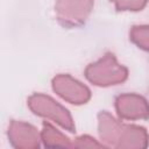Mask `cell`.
<instances>
[{"label": "cell", "mask_w": 149, "mask_h": 149, "mask_svg": "<svg viewBox=\"0 0 149 149\" xmlns=\"http://www.w3.org/2000/svg\"><path fill=\"white\" fill-rule=\"evenodd\" d=\"M98 132L100 139L114 148L141 149L148 144V133L143 127L121 123L107 112L98 114Z\"/></svg>", "instance_id": "cell-1"}, {"label": "cell", "mask_w": 149, "mask_h": 149, "mask_svg": "<svg viewBox=\"0 0 149 149\" xmlns=\"http://www.w3.org/2000/svg\"><path fill=\"white\" fill-rule=\"evenodd\" d=\"M85 77L94 85L111 86L125 81L128 77V70L118 63L112 52H107L99 61L87 65Z\"/></svg>", "instance_id": "cell-2"}, {"label": "cell", "mask_w": 149, "mask_h": 149, "mask_svg": "<svg viewBox=\"0 0 149 149\" xmlns=\"http://www.w3.org/2000/svg\"><path fill=\"white\" fill-rule=\"evenodd\" d=\"M28 106L36 115L49 118L69 132H74V123L70 113L52 98L41 93H36L29 97Z\"/></svg>", "instance_id": "cell-3"}, {"label": "cell", "mask_w": 149, "mask_h": 149, "mask_svg": "<svg viewBox=\"0 0 149 149\" xmlns=\"http://www.w3.org/2000/svg\"><path fill=\"white\" fill-rule=\"evenodd\" d=\"M94 5V0H57L55 12L57 20L65 27L83 24Z\"/></svg>", "instance_id": "cell-4"}, {"label": "cell", "mask_w": 149, "mask_h": 149, "mask_svg": "<svg viewBox=\"0 0 149 149\" xmlns=\"http://www.w3.org/2000/svg\"><path fill=\"white\" fill-rule=\"evenodd\" d=\"M54 91L70 104L81 105L90 100V90L69 74H58L52 79Z\"/></svg>", "instance_id": "cell-5"}, {"label": "cell", "mask_w": 149, "mask_h": 149, "mask_svg": "<svg viewBox=\"0 0 149 149\" xmlns=\"http://www.w3.org/2000/svg\"><path fill=\"white\" fill-rule=\"evenodd\" d=\"M115 108L118 115L127 120H139L149 118V104L148 101L134 93L121 94L115 100Z\"/></svg>", "instance_id": "cell-6"}, {"label": "cell", "mask_w": 149, "mask_h": 149, "mask_svg": "<svg viewBox=\"0 0 149 149\" xmlns=\"http://www.w3.org/2000/svg\"><path fill=\"white\" fill-rule=\"evenodd\" d=\"M10 143L19 149H35L40 146V135L37 129L22 121H12L8 128Z\"/></svg>", "instance_id": "cell-7"}, {"label": "cell", "mask_w": 149, "mask_h": 149, "mask_svg": "<svg viewBox=\"0 0 149 149\" xmlns=\"http://www.w3.org/2000/svg\"><path fill=\"white\" fill-rule=\"evenodd\" d=\"M41 139L45 147H50V148H52V147H62V148L73 147V142H71L69 137L63 135L59 130L55 129L48 122L43 123Z\"/></svg>", "instance_id": "cell-8"}, {"label": "cell", "mask_w": 149, "mask_h": 149, "mask_svg": "<svg viewBox=\"0 0 149 149\" xmlns=\"http://www.w3.org/2000/svg\"><path fill=\"white\" fill-rule=\"evenodd\" d=\"M130 41L139 48L149 50V26H135L129 33Z\"/></svg>", "instance_id": "cell-9"}, {"label": "cell", "mask_w": 149, "mask_h": 149, "mask_svg": "<svg viewBox=\"0 0 149 149\" xmlns=\"http://www.w3.org/2000/svg\"><path fill=\"white\" fill-rule=\"evenodd\" d=\"M118 10H141L148 0H111Z\"/></svg>", "instance_id": "cell-10"}, {"label": "cell", "mask_w": 149, "mask_h": 149, "mask_svg": "<svg viewBox=\"0 0 149 149\" xmlns=\"http://www.w3.org/2000/svg\"><path fill=\"white\" fill-rule=\"evenodd\" d=\"M73 147L76 148H101L104 147V144L97 142L94 139H92L88 135H83L74 140Z\"/></svg>", "instance_id": "cell-11"}]
</instances>
